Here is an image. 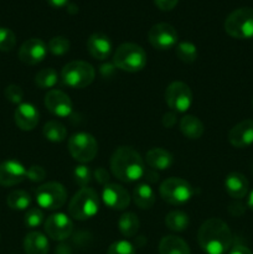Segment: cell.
<instances>
[{"mask_svg": "<svg viewBox=\"0 0 253 254\" xmlns=\"http://www.w3.org/2000/svg\"><path fill=\"white\" fill-rule=\"evenodd\" d=\"M46 178V171L42 166L32 165L26 170V179H29L32 183H41Z\"/></svg>", "mask_w": 253, "mask_h": 254, "instance_id": "38", "label": "cell"}, {"mask_svg": "<svg viewBox=\"0 0 253 254\" xmlns=\"http://www.w3.org/2000/svg\"><path fill=\"white\" fill-rule=\"evenodd\" d=\"M107 254H135V248L128 241H117L109 246Z\"/></svg>", "mask_w": 253, "mask_h": 254, "instance_id": "36", "label": "cell"}, {"mask_svg": "<svg viewBox=\"0 0 253 254\" xmlns=\"http://www.w3.org/2000/svg\"><path fill=\"white\" fill-rule=\"evenodd\" d=\"M111 170L118 180L134 183L143 178L145 166L138 151L129 146H121L112 155Z\"/></svg>", "mask_w": 253, "mask_h": 254, "instance_id": "2", "label": "cell"}, {"mask_svg": "<svg viewBox=\"0 0 253 254\" xmlns=\"http://www.w3.org/2000/svg\"><path fill=\"white\" fill-rule=\"evenodd\" d=\"M36 202L45 210L55 211L61 208L67 201V191L60 183H46L37 188Z\"/></svg>", "mask_w": 253, "mask_h": 254, "instance_id": "9", "label": "cell"}, {"mask_svg": "<svg viewBox=\"0 0 253 254\" xmlns=\"http://www.w3.org/2000/svg\"><path fill=\"white\" fill-rule=\"evenodd\" d=\"M160 254H191L189 245L176 236H165L159 243Z\"/></svg>", "mask_w": 253, "mask_h": 254, "instance_id": "23", "label": "cell"}, {"mask_svg": "<svg viewBox=\"0 0 253 254\" xmlns=\"http://www.w3.org/2000/svg\"><path fill=\"white\" fill-rule=\"evenodd\" d=\"M99 211V197L94 190L83 188L74 193L68 205V213L77 221H86L94 217Z\"/></svg>", "mask_w": 253, "mask_h": 254, "instance_id": "4", "label": "cell"}, {"mask_svg": "<svg viewBox=\"0 0 253 254\" xmlns=\"http://www.w3.org/2000/svg\"><path fill=\"white\" fill-rule=\"evenodd\" d=\"M146 164L154 170H168L174 163L170 151L163 148H153L146 153Z\"/></svg>", "mask_w": 253, "mask_h": 254, "instance_id": "21", "label": "cell"}, {"mask_svg": "<svg viewBox=\"0 0 253 254\" xmlns=\"http://www.w3.org/2000/svg\"><path fill=\"white\" fill-rule=\"evenodd\" d=\"M180 130L189 139H200L203 134V124L197 117L185 116L180 121Z\"/></svg>", "mask_w": 253, "mask_h": 254, "instance_id": "25", "label": "cell"}, {"mask_svg": "<svg viewBox=\"0 0 253 254\" xmlns=\"http://www.w3.org/2000/svg\"><path fill=\"white\" fill-rule=\"evenodd\" d=\"M148 40L154 49L165 51L178 45V31L170 24L160 22L149 30Z\"/></svg>", "mask_w": 253, "mask_h": 254, "instance_id": "11", "label": "cell"}, {"mask_svg": "<svg viewBox=\"0 0 253 254\" xmlns=\"http://www.w3.org/2000/svg\"><path fill=\"white\" fill-rule=\"evenodd\" d=\"M26 179V169L17 160H5L0 164V185L15 186Z\"/></svg>", "mask_w": 253, "mask_h": 254, "instance_id": "16", "label": "cell"}, {"mask_svg": "<svg viewBox=\"0 0 253 254\" xmlns=\"http://www.w3.org/2000/svg\"><path fill=\"white\" fill-rule=\"evenodd\" d=\"M113 64L122 71L139 72L145 67L146 54L141 46L131 42L119 45L113 56Z\"/></svg>", "mask_w": 253, "mask_h": 254, "instance_id": "3", "label": "cell"}, {"mask_svg": "<svg viewBox=\"0 0 253 254\" xmlns=\"http://www.w3.org/2000/svg\"><path fill=\"white\" fill-rule=\"evenodd\" d=\"M94 178L98 181L101 185H107L109 181V174L106 169L98 168L96 171H94Z\"/></svg>", "mask_w": 253, "mask_h": 254, "instance_id": "40", "label": "cell"}, {"mask_svg": "<svg viewBox=\"0 0 253 254\" xmlns=\"http://www.w3.org/2000/svg\"><path fill=\"white\" fill-rule=\"evenodd\" d=\"M16 45V36L7 27H0V51L9 52Z\"/></svg>", "mask_w": 253, "mask_h": 254, "instance_id": "33", "label": "cell"}, {"mask_svg": "<svg viewBox=\"0 0 253 254\" xmlns=\"http://www.w3.org/2000/svg\"><path fill=\"white\" fill-rule=\"evenodd\" d=\"M140 227V222L135 213L126 212L119 217L118 220V228L122 236L126 238H131L136 235Z\"/></svg>", "mask_w": 253, "mask_h": 254, "instance_id": "26", "label": "cell"}, {"mask_svg": "<svg viewBox=\"0 0 253 254\" xmlns=\"http://www.w3.org/2000/svg\"><path fill=\"white\" fill-rule=\"evenodd\" d=\"M176 124V114L173 112H168L163 117V126L165 128H173Z\"/></svg>", "mask_w": 253, "mask_h": 254, "instance_id": "41", "label": "cell"}, {"mask_svg": "<svg viewBox=\"0 0 253 254\" xmlns=\"http://www.w3.org/2000/svg\"><path fill=\"white\" fill-rule=\"evenodd\" d=\"M68 151L72 158L81 164H87L96 158L98 143L89 133H76L68 139Z\"/></svg>", "mask_w": 253, "mask_h": 254, "instance_id": "8", "label": "cell"}, {"mask_svg": "<svg viewBox=\"0 0 253 254\" xmlns=\"http://www.w3.org/2000/svg\"><path fill=\"white\" fill-rule=\"evenodd\" d=\"M45 106L47 111L59 118H67L72 113V102L64 92L51 89L45 96Z\"/></svg>", "mask_w": 253, "mask_h": 254, "instance_id": "14", "label": "cell"}, {"mask_svg": "<svg viewBox=\"0 0 253 254\" xmlns=\"http://www.w3.org/2000/svg\"><path fill=\"white\" fill-rule=\"evenodd\" d=\"M225 30L231 37L238 40L253 39V9L240 7L226 17Z\"/></svg>", "mask_w": 253, "mask_h": 254, "instance_id": "6", "label": "cell"}, {"mask_svg": "<svg viewBox=\"0 0 253 254\" xmlns=\"http://www.w3.org/2000/svg\"><path fill=\"white\" fill-rule=\"evenodd\" d=\"M134 203L141 210H149L155 203V193L148 184H140L133 191Z\"/></svg>", "mask_w": 253, "mask_h": 254, "instance_id": "24", "label": "cell"}, {"mask_svg": "<svg viewBox=\"0 0 253 254\" xmlns=\"http://www.w3.org/2000/svg\"><path fill=\"white\" fill-rule=\"evenodd\" d=\"M5 98L9 102L14 104H21L22 98H24V92H22L21 87L16 86V84H10L5 88Z\"/></svg>", "mask_w": 253, "mask_h": 254, "instance_id": "37", "label": "cell"}, {"mask_svg": "<svg viewBox=\"0 0 253 254\" xmlns=\"http://www.w3.org/2000/svg\"><path fill=\"white\" fill-rule=\"evenodd\" d=\"M189 216L183 211H171L165 217L166 227L174 232H183L189 227Z\"/></svg>", "mask_w": 253, "mask_h": 254, "instance_id": "28", "label": "cell"}, {"mask_svg": "<svg viewBox=\"0 0 253 254\" xmlns=\"http://www.w3.org/2000/svg\"><path fill=\"white\" fill-rule=\"evenodd\" d=\"M252 107H253V99H252Z\"/></svg>", "mask_w": 253, "mask_h": 254, "instance_id": "46", "label": "cell"}, {"mask_svg": "<svg viewBox=\"0 0 253 254\" xmlns=\"http://www.w3.org/2000/svg\"><path fill=\"white\" fill-rule=\"evenodd\" d=\"M176 56L185 64H192L197 59V49L192 42L183 41L176 45Z\"/></svg>", "mask_w": 253, "mask_h": 254, "instance_id": "31", "label": "cell"}, {"mask_svg": "<svg viewBox=\"0 0 253 254\" xmlns=\"http://www.w3.org/2000/svg\"><path fill=\"white\" fill-rule=\"evenodd\" d=\"M228 141L237 149L248 148L253 144V119H246L236 124L228 133Z\"/></svg>", "mask_w": 253, "mask_h": 254, "instance_id": "17", "label": "cell"}, {"mask_svg": "<svg viewBox=\"0 0 253 254\" xmlns=\"http://www.w3.org/2000/svg\"><path fill=\"white\" fill-rule=\"evenodd\" d=\"M161 198L174 206H180L189 202L193 196V188L181 178H169L159 189Z\"/></svg>", "mask_w": 253, "mask_h": 254, "instance_id": "7", "label": "cell"}, {"mask_svg": "<svg viewBox=\"0 0 253 254\" xmlns=\"http://www.w3.org/2000/svg\"><path fill=\"white\" fill-rule=\"evenodd\" d=\"M42 222H44V213L40 208L32 207L27 210L24 218V223L27 228H36L41 226Z\"/></svg>", "mask_w": 253, "mask_h": 254, "instance_id": "35", "label": "cell"}, {"mask_svg": "<svg viewBox=\"0 0 253 254\" xmlns=\"http://www.w3.org/2000/svg\"><path fill=\"white\" fill-rule=\"evenodd\" d=\"M24 250L26 254H49L50 245L47 237L37 231L27 233L24 240Z\"/></svg>", "mask_w": 253, "mask_h": 254, "instance_id": "22", "label": "cell"}, {"mask_svg": "<svg viewBox=\"0 0 253 254\" xmlns=\"http://www.w3.org/2000/svg\"><path fill=\"white\" fill-rule=\"evenodd\" d=\"M47 50L55 56H62L67 54L69 50V41L68 39L63 36H55L52 37L47 45Z\"/></svg>", "mask_w": 253, "mask_h": 254, "instance_id": "32", "label": "cell"}, {"mask_svg": "<svg viewBox=\"0 0 253 254\" xmlns=\"http://www.w3.org/2000/svg\"><path fill=\"white\" fill-rule=\"evenodd\" d=\"M154 2L163 11H170L178 5L179 0H154Z\"/></svg>", "mask_w": 253, "mask_h": 254, "instance_id": "39", "label": "cell"}, {"mask_svg": "<svg viewBox=\"0 0 253 254\" xmlns=\"http://www.w3.org/2000/svg\"><path fill=\"white\" fill-rule=\"evenodd\" d=\"M144 176H145L146 181H149V183H156V181L159 180L158 173H156V170H154V169L146 170L145 173H144Z\"/></svg>", "mask_w": 253, "mask_h": 254, "instance_id": "43", "label": "cell"}, {"mask_svg": "<svg viewBox=\"0 0 253 254\" xmlns=\"http://www.w3.org/2000/svg\"><path fill=\"white\" fill-rule=\"evenodd\" d=\"M47 2L54 7H62L67 5L68 0H47Z\"/></svg>", "mask_w": 253, "mask_h": 254, "instance_id": "44", "label": "cell"}, {"mask_svg": "<svg viewBox=\"0 0 253 254\" xmlns=\"http://www.w3.org/2000/svg\"><path fill=\"white\" fill-rule=\"evenodd\" d=\"M42 134L47 140L52 141V143H61L67 138V129L60 122L50 121L44 126Z\"/></svg>", "mask_w": 253, "mask_h": 254, "instance_id": "27", "label": "cell"}, {"mask_svg": "<svg viewBox=\"0 0 253 254\" xmlns=\"http://www.w3.org/2000/svg\"><path fill=\"white\" fill-rule=\"evenodd\" d=\"M6 203L11 210H27V207H30V205H31V196L24 190H15L9 193L6 198Z\"/></svg>", "mask_w": 253, "mask_h": 254, "instance_id": "29", "label": "cell"}, {"mask_svg": "<svg viewBox=\"0 0 253 254\" xmlns=\"http://www.w3.org/2000/svg\"><path fill=\"white\" fill-rule=\"evenodd\" d=\"M165 102L170 109L184 113L192 104V92L184 82H173L165 91Z\"/></svg>", "mask_w": 253, "mask_h": 254, "instance_id": "10", "label": "cell"}, {"mask_svg": "<svg viewBox=\"0 0 253 254\" xmlns=\"http://www.w3.org/2000/svg\"><path fill=\"white\" fill-rule=\"evenodd\" d=\"M228 254H253V252L250 250V248L246 247V246L238 245V246H235V247L228 252Z\"/></svg>", "mask_w": 253, "mask_h": 254, "instance_id": "42", "label": "cell"}, {"mask_svg": "<svg viewBox=\"0 0 253 254\" xmlns=\"http://www.w3.org/2000/svg\"><path fill=\"white\" fill-rule=\"evenodd\" d=\"M14 119L16 126L21 130L30 131L36 128V126L39 124L40 114L36 107L32 106L31 103H21L15 109Z\"/></svg>", "mask_w": 253, "mask_h": 254, "instance_id": "18", "label": "cell"}, {"mask_svg": "<svg viewBox=\"0 0 253 254\" xmlns=\"http://www.w3.org/2000/svg\"><path fill=\"white\" fill-rule=\"evenodd\" d=\"M59 82V74L54 68H44L35 76V84L41 89L54 88Z\"/></svg>", "mask_w": 253, "mask_h": 254, "instance_id": "30", "label": "cell"}, {"mask_svg": "<svg viewBox=\"0 0 253 254\" xmlns=\"http://www.w3.org/2000/svg\"><path fill=\"white\" fill-rule=\"evenodd\" d=\"M247 206L250 210L253 211V190L251 191L250 196H248V200H247Z\"/></svg>", "mask_w": 253, "mask_h": 254, "instance_id": "45", "label": "cell"}, {"mask_svg": "<svg viewBox=\"0 0 253 254\" xmlns=\"http://www.w3.org/2000/svg\"><path fill=\"white\" fill-rule=\"evenodd\" d=\"M197 242L206 254H226L232 246V232L225 221L210 218L198 228Z\"/></svg>", "mask_w": 253, "mask_h": 254, "instance_id": "1", "label": "cell"}, {"mask_svg": "<svg viewBox=\"0 0 253 254\" xmlns=\"http://www.w3.org/2000/svg\"><path fill=\"white\" fill-rule=\"evenodd\" d=\"M44 230L51 240L62 242L72 235L73 223L64 213H54L45 221Z\"/></svg>", "mask_w": 253, "mask_h": 254, "instance_id": "12", "label": "cell"}, {"mask_svg": "<svg viewBox=\"0 0 253 254\" xmlns=\"http://www.w3.org/2000/svg\"><path fill=\"white\" fill-rule=\"evenodd\" d=\"M73 178H74V181L81 186V189L87 188L92 180L91 169H89L88 166L83 165V164H82V165L76 166L73 170Z\"/></svg>", "mask_w": 253, "mask_h": 254, "instance_id": "34", "label": "cell"}, {"mask_svg": "<svg viewBox=\"0 0 253 254\" xmlns=\"http://www.w3.org/2000/svg\"><path fill=\"white\" fill-rule=\"evenodd\" d=\"M87 50L93 59L103 61L109 57L112 52V41L108 36L101 32L92 34L87 40Z\"/></svg>", "mask_w": 253, "mask_h": 254, "instance_id": "19", "label": "cell"}, {"mask_svg": "<svg viewBox=\"0 0 253 254\" xmlns=\"http://www.w3.org/2000/svg\"><path fill=\"white\" fill-rule=\"evenodd\" d=\"M225 190L232 198L240 200L248 193V180L241 173H231L225 179Z\"/></svg>", "mask_w": 253, "mask_h": 254, "instance_id": "20", "label": "cell"}, {"mask_svg": "<svg viewBox=\"0 0 253 254\" xmlns=\"http://www.w3.org/2000/svg\"><path fill=\"white\" fill-rule=\"evenodd\" d=\"M47 54V46L42 40L40 39H29L21 45L19 50V59L22 64H40L44 61Z\"/></svg>", "mask_w": 253, "mask_h": 254, "instance_id": "15", "label": "cell"}, {"mask_svg": "<svg viewBox=\"0 0 253 254\" xmlns=\"http://www.w3.org/2000/svg\"><path fill=\"white\" fill-rule=\"evenodd\" d=\"M102 200L107 207L116 211H123L130 203V196L126 189L118 184H107L102 191Z\"/></svg>", "mask_w": 253, "mask_h": 254, "instance_id": "13", "label": "cell"}, {"mask_svg": "<svg viewBox=\"0 0 253 254\" xmlns=\"http://www.w3.org/2000/svg\"><path fill=\"white\" fill-rule=\"evenodd\" d=\"M96 77L93 66L84 61H72L64 64L61 71V79L64 86L74 89L88 87Z\"/></svg>", "mask_w": 253, "mask_h": 254, "instance_id": "5", "label": "cell"}]
</instances>
